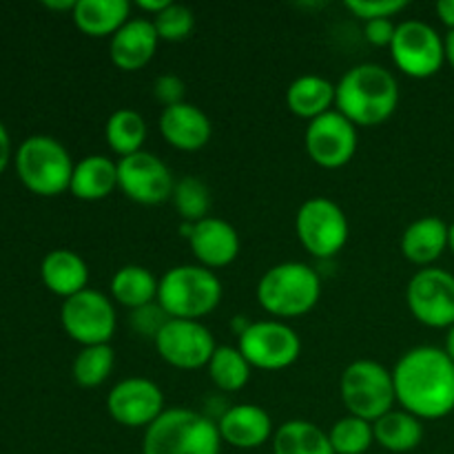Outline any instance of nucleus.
Returning a JSON list of instances; mask_svg holds the SVG:
<instances>
[{"label": "nucleus", "instance_id": "24", "mask_svg": "<svg viewBox=\"0 0 454 454\" xmlns=\"http://www.w3.org/2000/svg\"><path fill=\"white\" fill-rule=\"evenodd\" d=\"M118 189V162L93 153L75 162L69 191L82 202H100Z\"/></svg>", "mask_w": 454, "mask_h": 454}, {"label": "nucleus", "instance_id": "14", "mask_svg": "<svg viewBox=\"0 0 454 454\" xmlns=\"http://www.w3.org/2000/svg\"><path fill=\"white\" fill-rule=\"evenodd\" d=\"M176 177L171 168L151 151H140L118 160V189L131 202L155 207L171 200Z\"/></svg>", "mask_w": 454, "mask_h": 454}, {"label": "nucleus", "instance_id": "44", "mask_svg": "<svg viewBox=\"0 0 454 454\" xmlns=\"http://www.w3.org/2000/svg\"><path fill=\"white\" fill-rule=\"evenodd\" d=\"M446 355L450 357V362L454 364V326L448 328V335H446V346H443Z\"/></svg>", "mask_w": 454, "mask_h": 454}, {"label": "nucleus", "instance_id": "33", "mask_svg": "<svg viewBox=\"0 0 454 454\" xmlns=\"http://www.w3.org/2000/svg\"><path fill=\"white\" fill-rule=\"evenodd\" d=\"M328 439L335 454H366L375 443V433L371 421L348 415L333 424Z\"/></svg>", "mask_w": 454, "mask_h": 454}, {"label": "nucleus", "instance_id": "19", "mask_svg": "<svg viewBox=\"0 0 454 454\" xmlns=\"http://www.w3.org/2000/svg\"><path fill=\"white\" fill-rule=\"evenodd\" d=\"M160 133L177 151H200L211 142V118L191 102H180L162 109L160 114Z\"/></svg>", "mask_w": 454, "mask_h": 454}, {"label": "nucleus", "instance_id": "21", "mask_svg": "<svg viewBox=\"0 0 454 454\" xmlns=\"http://www.w3.org/2000/svg\"><path fill=\"white\" fill-rule=\"evenodd\" d=\"M450 247V226L442 217H419L402 235V255L412 264L428 269Z\"/></svg>", "mask_w": 454, "mask_h": 454}, {"label": "nucleus", "instance_id": "45", "mask_svg": "<svg viewBox=\"0 0 454 454\" xmlns=\"http://www.w3.org/2000/svg\"><path fill=\"white\" fill-rule=\"evenodd\" d=\"M448 248H450V251L454 253V222L450 224V247H448Z\"/></svg>", "mask_w": 454, "mask_h": 454}, {"label": "nucleus", "instance_id": "34", "mask_svg": "<svg viewBox=\"0 0 454 454\" xmlns=\"http://www.w3.org/2000/svg\"><path fill=\"white\" fill-rule=\"evenodd\" d=\"M160 40L167 43H182L191 35L195 27V13L186 4L168 3L155 18H151Z\"/></svg>", "mask_w": 454, "mask_h": 454}, {"label": "nucleus", "instance_id": "37", "mask_svg": "<svg viewBox=\"0 0 454 454\" xmlns=\"http://www.w3.org/2000/svg\"><path fill=\"white\" fill-rule=\"evenodd\" d=\"M168 319H171V317L164 313L162 306H160L158 301L145 306V309L133 310V315H131L133 328H136V331H140V333H145V335L153 337V340L158 337V333L162 331L164 324H167Z\"/></svg>", "mask_w": 454, "mask_h": 454}, {"label": "nucleus", "instance_id": "15", "mask_svg": "<svg viewBox=\"0 0 454 454\" xmlns=\"http://www.w3.org/2000/svg\"><path fill=\"white\" fill-rule=\"evenodd\" d=\"M357 140V127L337 109L310 120L304 136L309 158L328 171L346 167L355 158Z\"/></svg>", "mask_w": 454, "mask_h": 454}, {"label": "nucleus", "instance_id": "13", "mask_svg": "<svg viewBox=\"0 0 454 454\" xmlns=\"http://www.w3.org/2000/svg\"><path fill=\"white\" fill-rule=\"evenodd\" d=\"M153 341L160 357L177 371L207 368L217 348L213 333L195 319H168Z\"/></svg>", "mask_w": 454, "mask_h": 454}, {"label": "nucleus", "instance_id": "43", "mask_svg": "<svg viewBox=\"0 0 454 454\" xmlns=\"http://www.w3.org/2000/svg\"><path fill=\"white\" fill-rule=\"evenodd\" d=\"M443 51H446V62H450L454 69V29L443 35Z\"/></svg>", "mask_w": 454, "mask_h": 454}, {"label": "nucleus", "instance_id": "36", "mask_svg": "<svg viewBox=\"0 0 454 454\" xmlns=\"http://www.w3.org/2000/svg\"><path fill=\"white\" fill-rule=\"evenodd\" d=\"M184 96L186 84L180 75L162 74L153 80V98L160 105H164V109L173 105H180V102H186Z\"/></svg>", "mask_w": 454, "mask_h": 454}, {"label": "nucleus", "instance_id": "1", "mask_svg": "<svg viewBox=\"0 0 454 454\" xmlns=\"http://www.w3.org/2000/svg\"><path fill=\"white\" fill-rule=\"evenodd\" d=\"M397 403L417 419H443L454 411V364L437 346H417L393 368Z\"/></svg>", "mask_w": 454, "mask_h": 454}, {"label": "nucleus", "instance_id": "8", "mask_svg": "<svg viewBox=\"0 0 454 454\" xmlns=\"http://www.w3.org/2000/svg\"><path fill=\"white\" fill-rule=\"evenodd\" d=\"M295 233L301 247L317 260L335 257L350 235L344 208L331 198H310L297 208Z\"/></svg>", "mask_w": 454, "mask_h": 454}, {"label": "nucleus", "instance_id": "6", "mask_svg": "<svg viewBox=\"0 0 454 454\" xmlns=\"http://www.w3.org/2000/svg\"><path fill=\"white\" fill-rule=\"evenodd\" d=\"M75 162L60 140L51 136H31L16 151V173L35 195L56 198L69 191Z\"/></svg>", "mask_w": 454, "mask_h": 454}, {"label": "nucleus", "instance_id": "18", "mask_svg": "<svg viewBox=\"0 0 454 454\" xmlns=\"http://www.w3.org/2000/svg\"><path fill=\"white\" fill-rule=\"evenodd\" d=\"M222 443H229L238 450H255L266 442H273V419L257 403H238L231 406L217 421Z\"/></svg>", "mask_w": 454, "mask_h": 454}, {"label": "nucleus", "instance_id": "11", "mask_svg": "<svg viewBox=\"0 0 454 454\" xmlns=\"http://www.w3.org/2000/svg\"><path fill=\"white\" fill-rule=\"evenodd\" d=\"M390 53L399 71L411 78H430L446 62L443 38L424 20H403L395 31Z\"/></svg>", "mask_w": 454, "mask_h": 454}, {"label": "nucleus", "instance_id": "26", "mask_svg": "<svg viewBox=\"0 0 454 454\" xmlns=\"http://www.w3.org/2000/svg\"><path fill=\"white\" fill-rule=\"evenodd\" d=\"M160 279L149 269L137 264H127L115 270L111 278V300L122 309L133 310L158 301Z\"/></svg>", "mask_w": 454, "mask_h": 454}, {"label": "nucleus", "instance_id": "35", "mask_svg": "<svg viewBox=\"0 0 454 454\" xmlns=\"http://www.w3.org/2000/svg\"><path fill=\"white\" fill-rule=\"evenodd\" d=\"M408 7L406 0H348L346 9L359 18L362 22L371 20H393L399 12Z\"/></svg>", "mask_w": 454, "mask_h": 454}, {"label": "nucleus", "instance_id": "12", "mask_svg": "<svg viewBox=\"0 0 454 454\" xmlns=\"http://www.w3.org/2000/svg\"><path fill=\"white\" fill-rule=\"evenodd\" d=\"M406 304L412 317L428 328L454 326V275L428 266L419 269L406 286Z\"/></svg>", "mask_w": 454, "mask_h": 454}, {"label": "nucleus", "instance_id": "22", "mask_svg": "<svg viewBox=\"0 0 454 454\" xmlns=\"http://www.w3.org/2000/svg\"><path fill=\"white\" fill-rule=\"evenodd\" d=\"M40 278L53 295L69 300L89 288V266L82 255L71 248H53L43 257Z\"/></svg>", "mask_w": 454, "mask_h": 454}, {"label": "nucleus", "instance_id": "25", "mask_svg": "<svg viewBox=\"0 0 454 454\" xmlns=\"http://www.w3.org/2000/svg\"><path fill=\"white\" fill-rule=\"evenodd\" d=\"M337 84L317 74H306L293 80L286 89V105L297 118L315 120L335 109Z\"/></svg>", "mask_w": 454, "mask_h": 454}, {"label": "nucleus", "instance_id": "5", "mask_svg": "<svg viewBox=\"0 0 454 454\" xmlns=\"http://www.w3.org/2000/svg\"><path fill=\"white\" fill-rule=\"evenodd\" d=\"M222 282L215 270L200 264H180L160 278L158 304L171 319H195L211 315L220 306Z\"/></svg>", "mask_w": 454, "mask_h": 454}, {"label": "nucleus", "instance_id": "39", "mask_svg": "<svg viewBox=\"0 0 454 454\" xmlns=\"http://www.w3.org/2000/svg\"><path fill=\"white\" fill-rule=\"evenodd\" d=\"M9 160H12V137H9L7 127L0 122V173L7 168Z\"/></svg>", "mask_w": 454, "mask_h": 454}, {"label": "nucleus", "instance_id": "31", "mask_svg": "<svg viewBox=\"0 0 454 454\" xmlns=\"http://www.w3.org/2000/svg\"><path fill=\"white\" fill-rule=\"evenodd\" d=\"M115 366V353L111 344L84 346L74 359V380L80 388H98L109 380Z\"/></svg>", "mask_w": 454, "mask_h": 454}, {"label": "nucleus", "instance_id": "16", "mask_svg": "<svg viewBox=\"0 0 454 454\" xmlns=\"http://www.w3.org/2000/svg\"><path fill=\"white\" fill-rule=\"evenodd\" d=\"M106 411L115 424L124 428H149L167 408L164 395L155 381L146 377H127L106 395Z\"/></svg>", "mask_w": 454, "mask_h": 454}, {"label": "nucleus", "instance_id": "9", "mask_svg": "<svg viewBox=\"0 0 454 454\" xmlns=\"http://www.w3.org/2000/svg\"><path fill=\"white\" fill-rule=\"evenodd\" d=\"M238 348L251 368L275 372L291 368L300 359L301 340L288 324L279 319H264L247 324L239 331Z\"/></svg>", "mask_w": 454, "mask_h": 454}, {"label": "nucleus", "instance_id": "2", "mask_svg": "<svg viewBox=\"0 0 454 454\" xmlns=\"http://www.w3.org/2000/svg\"><path fill=\"white\" fill-rule=\"evenodd\" d=\"M399 84L386 67L355 65L337 82L335 109L355 127H380L397 111Z\"/></svg>", "mask_w": 454, "mask_h": 454}, {"label": "nucleus", "instance_id": "38", "mask_svg": "<svg viewBox=\"0 0 454 454\" xmlns=\"http://www.w3.org/2000/svg\"><path fill=\"white\" fill-rule=\"evenodd\" d=\"M395 31H397V25L393 20H388V18L364 22V35L375 47H390L395 38Z\"/></svg>", "mask_w": 454, "mask_h": 454}, {"label": "nucleus", "instance_id": "4", "mask_svg": "<svg viewBox=\"0 0 454 454\" xmlns=\"http://www.w3.org/2000/svg\"><path fill=\"white\" fill-rule=\"evenodd\" d=\"M257 304L278 319L310 313L322 297V279L304 262H282L266 270L257 282Z\"/></svg>", "mask_w": 454, "mask_h": 454}, {"label": "nucleus", "instance_id": "27", "mask_svg": "<svg viewBox=\"0 0 454 454\" xmlns=\"http://www.w3.org/2000/svg\"><path fill=\"white\" fill-rule=\"evenodd\" d=\"M372 433H375V443H380L384 450L403 454L419 448L421 439H424V426H421V419H417L403 408L402 411L393 408L372 424Z\"/></svg>", "mask_w": 454, "mask_h": 454}, {"label": "nucleus", "instance_id": "29", "mask_svg": "<svg viewBox=\"0 0 454 454\" xmlns=\"http://www.w3.org/2000/svg\"><path fill=\"white\" fill-rule=\"evenodd\" d=\"M105 137L111 151L120 158L140 153V151H145L142 146H145L146 140L145 118L133 109L114 111L105 124Z\"/></svg>", "mask_w": 454, "mask_h": 454}, {"label": "nucleus", "instance_id": "42", "mask_svg": "<svg viewBox=\"0 0 454 454\" xmlns=\"http://www.w3.org/2000/svg\"><path fill=\"white\" fill-rule=\"evenodd\" d=\"M78 0H44V7L53 9V12H74Z\"/></svg>", "mask_w": 454, "mask_h": 454}, {"label": "nucleus", "instance_id": "28", "mask_svg": "<svg viewBox=\"0 0 454 454\" xmlns=\"http://www.w3.org/2000/svg\"><path fill=\"white\" fill-rule=\"evenodd\" d=\"M273 454H335L326 430L313 421H284L273 434Z\"/></svg>", "mask_w": 454, "mask_h": 454}, {"label": "nucleus", "instance_id": "23", "mask_svg": "<svg viewBox=\"0 0 454 454\" xmlns=\"http://www.w3.org/2000/svg\"><path fill=\"white\" fill-rule=\"evenodd\" d=\"M75 27L89 38H114L131 20L129 0H78L71 12Z\"/></svg>", "mask_w": 454, "mask_h": 454}, {"label": "nucleus", "instance_id": "3", "mask_svg": "<svg viewBox=\"0 0 454 454\" xmlns=\"http://www.w3.org/2000/svg\"><path fill=\"white\" fill-rule=\"evenodd\" d=\"M217 421L191 408H167L142 439V454H220Z\"/></svg>", "mask_w": 454, "mask_h": 454}, {"label": "nucleus", "instance_id": "10", "mask_svg": "<svg viewBox=\"0 0 454 454\" xmlns=\"http://www.w3.org/2000/svg\"><path fill=\"white\" fill-rule=\"evenodd\" d=\"M60 324L67 335L82 348L109 344L118 326L114 300L96 288H84L82 293L62 301Z\"/></svg>", "mask_w": 454, "mask_h": 454}, {"label": "nucleus", "instance_id": "41", "mask_svg": "<svg viewBox=\"0 0 454 454\" xmlns=\"http://www.w3.org/2000/svg\"><path fill=\"white\" fill-rule=\"evenodd\" d=\"M168 3H171V0H137L136 4L142 13H146L149 18H155Z\"/></svg>", "mask_w": 454, "mask_h": 454}, {"label": "nucleus", "instance_id": "40", "mask_svg": "<svg viewBox=\"0 0 454 454\" xmlns=\"http://www.w3.org/2000/svg\"><path fill=\"white\" fill-rule=\"evenodd\" d=\"M437 16L442 18V22L448 27V31L454 29V0H439Z\"/></svg>", "mask_w": 454, "mask_h": 454}, {"label": "nucleus", "instance_id": "30", "mask_svg": "<svg viewBox=\"0 0 454 454\" xmlns=\"http://www.w3.org/2000/svg\"><path fill=\"white\" fill-rule=\"evenodd\" d=\"M251 364L247 362L238 346H217L208 362L207 372L213 384L226 393H238L251 380Z\"/></svg>", "mask_w": 454, "mask_h": 454}, {"label": "nucleus", "instance_id": "7", "mask_svg": "<svg viewBox=\"0 0 454 454\" xmlns=\"http://www.w3.org/2000/svg\"><path fill=\"white\" fill-rule=\"evenodd\" d=\"M341 402L348 415L375 424L397 403L393 371L372 359H355L344 368L340 381Z\"/></svg>", "mask_w": 454, "mask_h": 454}, {"label": "nucleus", "instance_id": "20", "mask_svg": "<svg viewBox=\"0 0 454 454\" xmlns=\"http://www.w3.org/2000/svg\"><path fill=\"white\" fill-rule=\"evenodd\" d=\"M160 35L151 18H131L109 43L111 62L120 71H137L153 60Z\"/></svg>", "mask_w": 454, "mask_h": 454}, {"label": "nucleus", "instance_id": "32", "mask_svg": "<svg viewBox=\"0 0 454 454\" xmlns=\"http://www.w3.org/2000/svg\"><path fill=\"white\" fill-rule=\"evenodd\" d=\"M171 202L182 222L198 224V222L207 220L208 211H211V189L200 177L184 176L173 186Z\"/></svg>", "mask_w": 454, "mask_h": 454}, {"label": "nucleus", "instance_id": "17", "mask_svg": "<svg viewBox=\"0 0 454 454\" xmlns=\"http://www.w3.org/2000/svg\"><path fill=\"white\" fill-rule=\"evenodd\" d=\"M189 244L198 264L211 270L233 264L242 247L238 229L231 222L213 215L193 226Z\"/></svg>", "mask_w": 454, "mask_h": 454}]
</instances>
